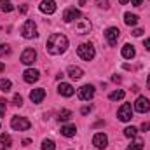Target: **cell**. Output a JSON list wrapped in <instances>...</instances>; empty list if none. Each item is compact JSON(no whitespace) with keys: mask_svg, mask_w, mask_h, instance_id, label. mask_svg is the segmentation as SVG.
I'll use <instances>...</instances> for the list:
<instances>
[{"mask_svg":"<svg viewBox=\"0 0 150 150\" xmlns=\"http://www.w3.org/2000/svg\"><path fill=\"white\" fill-rule=\"evenodd\" d=\"M68 47V38L65 37L63 33H52L51 37L47 38V44H45V49L49 54H63Z\"/></svg>","mask_w":150,"mask_h":150,"instance_id":"6da1fadb","label":"cell"},{"mask_svg":"<svg viewBox=\"0 0 150 150\" xmlns=\"http://www.w3.org/2000/svg\"><path fill=\"white\" fill-rule=\"evenodd\" d=\"M77 54H79V58H82L84 61H91V59L94 58L96 51H94L93 44H80V45L77 47Z\"/></svg>","mask_w":150,"mask_h":150,"instance_id":"7a4b0ae2","label":"cell"},{"mask_svg":"<svg viewBox=\"0 0 150 150\" xmlns=\"http://www.w3.org/2000/svg\"><path fill=\"white\" fill-rule=\"evenodd\" d=\"M21 35L25 38H35L38 35L37 33V25H35L33 19H26V21L23 23V26H21Z\"/></svg>","mask_w":150,"mask_h":150,"instance_id":"3957f363","label":"cell"},{"mask_svg":"<svg viewBox=\"0 0 150 150\" xmlns=\"http://www.w3.org/2000/svg\"><path fill=\"white\" fill-rule=\"evenodd\" d=\"M11 127H12L14 131H26V129L32 127V122H30L28 119H25V117L16 115V117L11 119Z\"/></svg>","mask_w":150,"mask_h":150,"instance_id":"277c9868","label":"cell"},{"mask_svg":"<svg viewBox=\"0 0 150 150\" xmlns=\"http://www.w3.org/2000/svg\"><path fill=\"white\" fill-rule=\"evenodd\" d=\"M117 117H119V120H122V122H129V120L133 119V108H131V105H129V103H124V105L119 108Z\"/></svg>","mask_w":150,"mask_h":150,"instance_id":"5b68a950","label":"cell"},{"mask_svg":"<svg viewBox=\"0 0 150 150\" xmlns=\"http://www.w3.org/2000/svg\"><path fill=\"white\" fill-rule=\"evenodd\" d=\"M35 59H37L35 49L26 47V49L23 51V54H21V63H23V65H32V63H35Z\"/></svg>","mask_w":150,"mask_h":150,"instance_id":"8992f818","label":"cell"},{"mask_svg":"<svg viewBox=\"0 0 150 150\" xmlns=\"http://www.w3.org/2000/svg\"><path fill=\"white\" fill-rule=\"evenodd\" d=\"M75 30H77V33H80V35L89 33V32H91V21L86 19V18H80V19L75 23Z\"/></svg>","mask_w":150,"mask_h":150,"instance_id":"52a82bcc","label":"cell"},{"mask_svg":"<svg viewBox=\"0 0 150 150\" xmlns=\"http://www.w3.org/2000/svg\"><path fill=\"white\" fill-rule=\"evenodd\" d=\"M134 110L140 113H147L150 110V101L149 98H145V96H140L136 101H134Z\"/></svg>","mask_w":150,"mask_h":150,"instance_id":"ba28073f","label":"cell"},{"mask_svg":"<svg viewBox=\"0 0 150 150\" xmlns=\"http://www.w3.org/2000/svg\"><path fill=\"white\" fill-rule=\"evenodd\" d=\"M82 16H80V11H77L75 7H68V9H65V12H63V21L65 23H72L74 19H80Z\"/></svg>","mask_w":150,"mask_h":150,"instance_id":"9c48e42d","label":"cell"},{"mask_svg":"<svg viewBox=\"0 0 150 150\" xmlns=\"http://www.w3.org/2000/svg\"><path fill=\"white\" fill-rule=\"evenodd\" d=\"M94 96V87L93 86H82L80 89H79V98L82 100V101H89L91 98Z\"/></svg>","mask_w":150,"mask_h":150,"instance_id":"30bf717a","label":"cell"},{"mask_svg":"<svg viewBox=\"0 0 150 150\" xmlns=\"http://www.w3.org/2000/svg\"><path fill=\"white\" fill-rule=\"evenodd\" d=\"M119 35H120V32H119V28H115V26L105 30V38H107V42H108L110 45H115V44H117Z\"/></svg>","mask_w":150,"mask_h":150,"instance_id":"8fae6325","label":"cell"},{"mask_svg":"<svg viewBox=\"0 0 150 150\" xmlns=\"http://www.w3.org/2000/svg\"><path fill=\"white\" fill-rule=\"evenodd\" d=\"M93 145H94L96 149L103 150L107 145H108V138H107V134H103V133H96V134L93 136Z\"/></svg>","mask_w":150,"mask_h":150,"instance_id":"7c38bea8","label":"cell"},{"mask_svg":"<svg viewBox=\"0 0 150 150\" xmlns=\"http://www.w3.org/2000/svg\"><path fill=\"white\" fill-rule=\"evenodd\" d=\"M44 14H54L56 12V2L54 0H42L38 7Z\"/></svg>","mask_w":150,"mask_h":150,"instance_id":"4fadbf2b","label":"cell"},{"mask_svg":"<svg viewBox=\"0 0 150 150\" xmlns=\"http://www.w3.org/2000/svg\"><path fill=\"white\" fill-rule=\"evenodd\" d=\"M38 77H40L38 70H33V68H28V70H25V74H23L25 82H28V84H33V82H37Z\"/></svg>","mask_w":150,"mask_h":150,"instance_id":"5bb4252c","label":"cell"},{"mask_svg":"<svg viewBox=\"0 0 150 150\" xmlns=\"http://www.w3.org/2000/svg\"><path fill=\"white\" fill-rule=\"evenodd\" d=\"M58 93H59L61 96H67V98H70V96H74L75 89L70 86V84H65V82H61V84L58 86Z\"/></svg>","mask_w":150,"mask_h":150,"instance_id":"9a60e30c","label":"cell"},{"mask_svg":"<svg viewBox=\"0 0 150 150\" xmlns=\"http://www.w3.org/2000/svg\"><path fill=\"white\" fill-rule=\"evenodd\" d=\"M44 98H45V89H42V87H37V89H33L30 93V100L33 103H40Z\"/></svg>","mask_w":150,"mask_h":150,"instance_id":"2e32d148","label":"cell"},{"mask_svg":"<svg viewBox=\"0 0 150 150\" xmlns=\"http://www.w3.org/2000/svg\"><path fill=\"white\" fill-rule=\"evenodd\" d=\"M136 56V51H134V47L131 45V44H126L124 47H122V58H126V59H131V58H134Z\"/></svg>","mask_w":150,"mask_h":150,"instance_id":"e0dca14e","label":"cell"},{"mask_svg":"<svg viewBox=\"0 0 150 150\" xmlns=\"http://www.w3.org/2000/svg\"><path fill=\"white\" fill-rule=\"evenodd\" d=\"M68 75H70L74 80H79V79L84 77V70L79 68V67H68Z\"/></svg>","mask_w":150,"mask_h":150,"instance_id":"ac0fdd59","label":"cell"},{"mask_svg":"<svg viewBox=\"0 0 150 150\" xmlns=\"http://www.w3.org/2000/svg\"><path fill=\"white\" fill-rule=\"evenodd\" d=\"M75 133H77V127H75L74 124H68V126H63V127H61V134L67 136V138L75 136Z\"/></svg>","mask_w":150,"mask_h":150,"instance_id":"d6986e66","label":"cell"},{"mask_svg":"<svg viewBox=\"0 0 150 150\" xmlns=\"http://www.w3.org/2000/svg\"><path fill=\"white\" fill-rule=\"evenodd\" d=\"M124 23H126L127 26H136L138 16H136V14H131V12H126V14H124Z\"/></svg>","mask_w":150,"mask_h":150,"instance_id":"ffe728a7","label":"cell"},{"mask_svg":"<svg viewBox=\"0 0 150 150\" xmlns=\"http://www.w3.org/2000/svg\"><path fill=\"white\" fill-rule=\"evenodd\" d=\"M11 87H12V82H11L9 79H2V80H0V91L9 93V91H11Z\"/></svg>","mask_w":150,"mask_h":150,"instance_id":"44dd1931","label":"cell"},{"mask_svg":"<svg viewBox=\"0 0 150 150\" xmlns=\"http://www.w3.org/2000/svg\"><path fill=\"white\" fill-rule=\"evenodd\" d=\"M124 96H126V93H124L122 89H117V91H113V93H110V96H108V98H110L112 101H117V100H122Z\"/></svg>","mask_w":150,"mask_h":150,"instance_id":"7402d4cb","label":"cell"},{"mask_svg":"<svg viewBox=\"0 0 150 150\" xmlns=\"http://www.w3.org/2000/svg\"><path fill=\"white\" fill-rule=\"evenodd\" d=\"M136 134H138V129L133 127V126H129V127L124 129V136L126 138H136Z\"/></svg>","mask_w":150,"mask_h":150,"instance_id":"603a6c76","label":"cell"},{"mask_svg":"<svg viewBox=\"0 0 150 150\" xmlns=\"http://www.w3.org/2000/svg\"><path fill=\"white\" fill-rule=\"evenodd\" d=\"M0 9H2L4 12H11V11L14 9V5L11 4V0H0Z\"/></svg>","mask_w":150,"mask_h":150,"instance_id":"cb8c5ba5","label":"cell"},{"mask_svg":"<svg viewBox=\"0 0 150 150\" xmlns=\"http://www.w3.org/2000/svg\"><path fill=\"white\" fill-rule=\"evenodd\" d=\"M72 115H74V113L70 112V110H61L59 115H58V119H59V122H67V120L72 119Z\"/></svg>","mask_w":150,"mask_h":150,"instance_id":"d4e9b609","label":"cell"},{"mask_svg":"<svg viewBox=\"0 0 150 150\" xmlns=\"http://www.w3.org/2000/svg\"><path fill=\"white\" fill-rule=\"evenodd\" d=\"M42 150H56L54 142H52V140H44V142H42Z\"/></svg>","mask_w":150,"mask_h":150,"instance_id":"484cf974","label":"cell"},{"mask_svg":"<svg viewBox=\"0 0 150 150\" xmlns=\"http://www.w3.org/2000/svg\"><path fill=\"white\" fill-rule=\"evenodd\" d=\"M0 142H2L5 147H11V145H12V138H11V134H5V133L0 136Z\"/></svg>","mask_w":150,"mask_h":150,"instance_id":"4316f807","label":"cell"},{"mask_svg":"<svg viewBox=\"0 0 150 150\" xmlns=\"http://www.w3.org/2000/svg\"><path fill=\"white\" fill-rule=\"evenodd\" d=\"M126 150H143V143L142 142H136V143H131Z\"/></svg>","mask_w":150,"mask_h":150,"instance_id":"83f0119b","label":"cell"},{"mask_svg":"<svg viewBox=\"0 0 150 150\" xmlns=\"http://www.w3.org/2000/svg\"><path fill=\"white\" fill-rule=\"evenodd\" d=\"M11 52V47L7 45V44H0V56H5V54H9Z\"/></svg>","mask_w":150,"mask_h":150,"instance_id":"f1b7e54d","label":"cell"},{"mask_svg":"<svg viewBox=\"0 0 150 150\" xmlns=\"http://www.w3.org/2000/svg\"><path fill=\"white\" fill-rule=\"evenodd\" d=\"M7 101L4 100V98H0V117H4L5 115V108H7V105H5Z\"/></svg>","mask_w":150,"mask_h":150,"instance_id":"f546056e","label":"cell"},{"mask_svg":"<svg viewBox=\"0 0 150 150\" xmlns=\"http://www.w3.org/2000/svg\"><path fill=\"white\" fill-rule=\"evenodd\" d=\"M14 105H16V107H21V105H23V98H21L19 94H14Z\"/></svg>","mask_w":150,"mask_h":150,"instance_id":"4dcf8cb0","label":"cell"},{"mask_svg":"<svg viewBox=\"0 0 150 150\" xmlns=\"http://www.w3.org/2000/svg\"><path fill=\"white\" fill-rule=\"evenodd\" d=\"M96 4L100 5V7H103V9H108L110 5H108V0H96Z\"/></svg>","mask_w":150,"mask_h":150,"instance_id":"1f68e13d","label":"cell"},{"mask_svg":"<svg viewBox=\"0 0 150 150\" xmlns=\"http://www.w3.org/2000/svg\"><path fill=\"white\" fill-rule=\"evenodd\" d=\"M142 35H143V30H140V28L133 30V37H142Z\"/></svg>","mask_w":150,"mask_h":150,"instance_id":"d6a6232c","label":"cell"},{"mask_svg":"<svg viewBox=\"0 0 150 150\" xmlns=\"http://www.w3.org/2000/svg\"><path fill=\"white\" fill-rule=\"evenodd\" d=\"M26 12H28V5H26V4H23V5L19 7V14H26Z\"/></svg>","mask_w":150,"mask_h":150,"instance_id":"836d02e7","label":"cell"},{"mask_svg":"<svg viewBox=\"0 0 150 150\" xmlns=\"http://www.w3.org/2000/svg\"><path fill=\"white\" fill-rule=\"evenodd\" d=\"M89 112H91V107H82V108H80V113H82V115H87Z\"/></svg>","mask_w":150,"mask_h":150,"instance_id":"e575fe53","label":"cell"},{"mask_svg":"<svg viewBox=\"0 0 150 150\" xmlns=\"http://www.w3.org/2000/svg\"><path fill=\"white\" fill-rule=\"evenodd\" d=\"M142 131H150V122H143L142 124Z\"/></svg>","mask_w":150,"mask_h":150,"instance_id":"d590c367","label":"cell"},{"mask_svg":"<svg viewBox=\"0 0 150 150\" xmlns=\"http://www.w3.org/2000/svg\"><path fill=\"white\" fill-rule=\"evenodd\" d=\"M142 2H143V0H131V4H133L134 7H140V5H142Z\"/></svg>","mask_w":150,"mask_h":150,"instance_id":"8d00e7d4","label":"cell"},{"mask_svg":"<svg viewBox=\"0 0 150 150\" xmlns=\"http://www.w3.org/2000/svg\"><path fill=\"white\" fill-rule=\"evenodd\" d=\"M145 49L150 52V38H147V40H145Z\"/></svg>","mask_w":150,"mask_h":150,"instance_id":"74e56055","label":"cell"},{"mask_svg":"<svg viewBox=\"0 0 150 150\" xmlns=\"http://www.w3.org/2000/svg\"><path fill=\"white\" fill-rule=\"evenodd\" d=\"M30 143H32V140H28V138H25V140H23V145H25V147H26V145H30Z\"/></svg>","mask_w":150,"mask_h":150,"instance_id":"f35d334b","label":"cell"},{"mask_svg":"<svg viewBox=\"0 0 150 150\" xmlns=\"http://www.w3.org/2000/svg\"><path fill=\"white\" fill-rule=\"evenodd\" d=\"M131 91H133V93H138V91H140V87H138V86H133V89H131Z\"/></svg>","mask_w":150,"mask_h":150,"instance_id":"ab89813d","label":"cell"},{"mask_svg":"<svg viewBox=\"0 0 150 150\" xmlns=\"http://www.w3.org/2000/svg\"><path fill=\"white\" fill-rule=\"evenodd\" d=\"M4 70H5V65H4V63H2V61H0V74H2V72H4Z\"/></svg>","mask_w":150,"mask_h":150,"instance_id":"60d3db41","label":"cell"},{"mask_svg":"<svg viewBox=\"0 0 150 150\" xmlns=\"http://www.w3.org/2000/svg\"><path fill=\"white\" fill-rule=\"evenodd\" d=\"M127 2H129V0H119V4H122V5H124V4H127Z\"/></svg>","mask_w":150,"mask_h":150,"instance_id":"b9f144b4","label":"cell"},{"mask_svg":"<svg viewBox=\"0 0 150 150\" xmlns=\"http://www.w3.org/2000/svg\"><path fill=\"white\" fill-rule=\"evenodd\" d=\"M147 87L150 89V75H149V79H147Z\"/></svg>","mask_w":150,"mask_h":150,"instance_id":"7bdbcfd3","label":"cell"},{"mask_svg":"<svg viewBox=\"0 0 150 150\" xmlns=\"http://www.w3.org/2000/svg\"><path fill=\"white\" fill-rule=\"evenodd\" d=\"M0 150H5V149H0Z\"/></svg>","mask_w":150,"mask_h":150,"instance_id":"ee69618b","label":"cell"},{"mask_svg":"<svg viewBox=\"0 0 150 150\" xmlns=\"http://www.w3.org/2000/svg\"><path fill=\"white\" fill-rule=\"evenodd\" d=\"M149 2H150V0H149Z\"/></svg>","mask_w":150,"mask_h":150,"instance_id":"f6af8a7d","label":"cell"}]
</instances>
